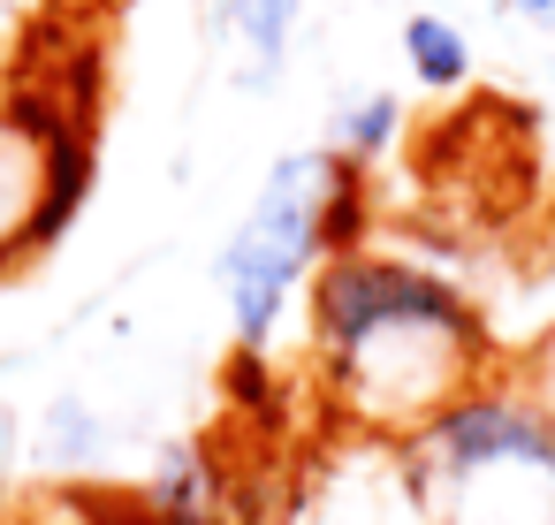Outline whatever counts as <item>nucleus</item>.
I'll return each mask as SVG.
<instances>
[{
	"mask_svg": "<svg viewBox=\"0 0 555 525\" xmlns=\"http://www.w3.org/2000/svg\"><path fill=\"white\" fill-rule=\"evenodd\" d=\"M479 358L487 320L434 267L358 244L312 274V366L350 419L418 434L441 404L479 388Z\"/></svg>",
	"mask_w": 555,
	"mask_h": 525,
	"instance_id": "1",
	"label": "nucleus"
},
{
	"mask_svg": "<svg viewBox=\"0 0 555 525\" xmlns=\"http://www.w3.org/2000/svg\"><path fill=\"white\" fill-rule=\"evenodd\" d=\"M365 236V168H350L343 153H282L274 176L259 183L251 214L236 221V236L221 244L214 274L229 290V328L236 350H267L297 282L320 274L335 252H358Z\"/></svg>",
	"mask_w": 555,
	"mask_h": 525,
	"instance_id": "2",
	"label": "nucleus"
},
{
	"mask_svg": "<svg viewBox=\"0 0 555 525\" xmlns=\"http://www.w3.org/2000/svg\"><path fill=\"white\" fill-rule=\"evenodd\" d=\"M92 183V130L69 100L16 92L0 107V267L54 244Z\"/></svg>",
	"mask_w": 555,
	"mask_h": 525,
	"instance_id": "3",
	"label": "nucleus"
},
{
	"mask_svg": "<svg viewBox=\"0 0 555 525\" xmlns=\"http://www.w3.org/2000/svg\"><path fill=\"white\" fill-rule=\"evenodd\" d=\"M411 464H418V487H434V495H456L494 472L555 479V411H540L509 388H464L411 434Z\"/></svg>",
	"mask_w": 555,
	"mask_h": 525,
	"instance_id": "4",
	"label": "nucleus"
},
{
	"mask_svg": "<svg viewBox=\"0 0 555 525\" xmlns=\"http://www.w3.org/2000/svg\"><path fill=\"white\" fill-rule=\"evenodd\" d=\"M221 495H229V472L214 464L206 441L160 449V464H153L145 487H138V502H153V510H221Z\"/></svg>",
	"mask_w": 555,
	"mask_h": 525,
	"instance_id": "5",
	"label": "nucleus"
},
{
	"mask_svg": "<svg viewBox=\"0 0 555 525\" xmlns=\"http://www.w3.org/2000/svg\"><path fill=\"white\" fill-rule=\"evenodd\" d=\"M297 16H305V0H229V24H236V39L251 47V77H274V62H282V47H289Z\"/></svg>",
	"mask_w": 555,
	"mask_h": 525,
	"instance_id": "6",
	"label": "nucleus"
},
{
	"mask_svg": "<svg viewBox=\"0 0 555 525\" xmlns=\"http://www.w3.org/2000/svg\"><path fill=\"white\" fill-rule=\"evenodd\" d=\"M403 54H411L418 85H434V92L464 85V69H472L464 31H456V24H441V16H411V24H403Z\"/></svg>",
	"mask_w": 555,
	"mask_h": 525,
	"instance_id": "7",
	"label": "nucleus"
},
{
	"mask_svg": "<svg viewBox=\"0 0 555 525\" xmlns=\"http://www.w3.org/2000/svg\"><path fill=\"white\" fill-rule=\"evenodd\" d=\"M388 138H396V100L373 92V100H350V107H343V145H335V153H343L350 168H373V161L388 153Z\"/></svg>",
	"mask_w": 555,
	"mask_h": 525,
	"instance_id": "8",
	"label": "nucleus"
},
{
	"mask_svg": "<svg viewBox=\"0 0 555 525\" xmlns=\"http://www.w3.org/2000/svg\"><path fill=\"white\" fill-rule=\"evenodd\" d=\"M92 517H100V525H229V510H153V502H138V495L92 502Z\"/></svg>",
	"mask_w": 555,
	"mask_h": 525,
	"instance_id": "9",
	"label": "nucleus"
},
{
	"mask_svg": "<svg viewBox=\"0 0 555 525\" xmlns=\"http://www.w3.org/2000/svg\"><path fill=\"white\" fill-rule=\"evenodd\" d=\"M92 449V419L77 411V404H54V426H47V457L54 464H77Z\"/></svg>",
	"mask_w": 555,
	"mask_h": 525,
	"instance_id": "10",
	"label": "nucleus"
},
{
	"mask_svg": "<svg viewBox=\"0 0 555 525\" xmlns=\"http://www.w3.org/2000/svg\"><path fill=\"white\" fill-rule=\"evenodd\" d=\"M517 9H525V16H555V0H517Z\"/></svg>",
	"mask_w": 555,
	"mask_h": 525,
	"instance_id": "11",
	"label": "nucleus"
}]
</instances>
